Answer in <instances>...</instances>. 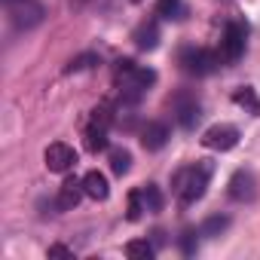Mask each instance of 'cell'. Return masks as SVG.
I'll return each mask as SVG.
<instances>
[{
    "label": "cell",
    "instance_id": "obj_8",
    "mask_svg": "<svg viewBox=\"0 0 260 260\" xmlns=\"http://www.w3.org/2000/svg\"><path fill=\"white\" fill-rule=\"evenodd\" d=\"M226 187H230V199H236V202H254L257 199V178L248 169L233 172V178H230Z\"/></svg>",
    "mask_w": 260,
    "mask_h": 260
},
{
    "label": "cell",
    "instance_id": "obj_20",
    "mask_svg": "<svg viewBox=\"0 0 260 260\" xmlns=\"http://www.w3.org/2000/svg\"><path fill=\"white\" fill-rule=\"evenodd\" d=\"M147 208H144V199H141V190H132L128 193V208H125V217L128 220H141V214H144Z\"/></svg>",
    "mask_w": 260,
    "mask_h": 260
},
{
    "label": "cell",
    "instance_id": "obj_22",
    "mask_svg": "<svg viewBox=\"0 0 260 260\" xmlns=\"http://www.w3.org/2000/svg\"><path fill=\"white\" fill-rule=\"evenodd\" d=\"M92 64H98V55H92V52H86V55H77V58H71V64H68V74L89 71Z\"/></svg>",
    "mask_w": 260,
    "mask_h": 260
},
{
    "label": "cell",
    "instance_id": "obj_1",
    "mask_svg": "<svg viewBox=\"0 0 260 260\" xmlns=\"http://www.w3.org/2000/svg\"><path fill=\"white\" fill-rule=\"evenodd\" d=\"M211 172H214L211 159H199V162H193V166L178 169V172L172 175V190H175L178 202H181V205L199 202V199L205 196V187H208V181H211Z\"/></svg>",
    "mask_w": 260,
    "mask_h": 260
},
{
    "label": "cell",
    "instance_id": "obj_16",
    "mask_svg": "<svg viewBox=\"0 0 260 260\" xmlns=\"http://www.w3.org/2000/svg\"><path fill=\"white\" fill-rule=\"evenodd\" d=\"M153 254H156V248L147 239H132L125 245V257H132V260H150Z\"/></svg>",
    "mask_w": 260,
    "mask_h": 260
},
{
    "label": "cell",
    "instance_id": "obj_2",
    "mask_svg": "<svg viewBox=\"0 0 260 260\" xmlns=\"http://www.w3.org/2000/svg\"><path fill=\"white\" fill-rule=\"evenodd\" d=\"M116 80H119L122 101L135 104V101H141V95L156 83V71L141 68V64H135L132 58H122V61H116Z\"/></svg>",
    "mask_w": 260,
    "mask_h": 260
},
{
    "label": "cell",
    "instance_id": "obj_11",
    "mask_svg": "<svg viewBox=\"0 0 260 260\" xmlns=\"http://www.w3.org/2000/svg\"><path fill=\"white\" fill-rule=\"evenodd\" d=\"M166 141H169V125L166 122L153 119V122H147L141 128V144H144V150H162Z\"/></svg>",
    "mask_w": 260,
    "mask_h": 260
},
{
    "label": "cell",
    "instance_id": "obj_19",
    "mask_svg": "<svg viewBox=\"0 0 260 260\" xmlns=\"http://www.w3.org/2000/svg\"><path fill=\"white\" fill-rule=\"evenodd\" d=\"M141 199H144V208H147V211H162V193H159L156 184L141 187Z\"/></svg>",
    "mask_w": 260,
    "mask_h": 260
},
{
    "label": "cell",
    "instance_id": "obj_17",
    "mask_svg": "<svg viewBox=\"0 0 260 260\" xmlns=\"http://www.w3.org/2000/svg\"><path fill=\"white\" fill-rule=\"evenodd\" d=\"M110 169H113V175H125L128 169H132V153H128L125 147H116V150H110Z\"/></svg>",
    "mask_w": 260,
    "mask_h": 260
},
{
    "label": "cell",
    "instance_id": "obj_24",
    "mask_svg": "<svg viewBox=\"0 0 260 260\" xmlns=\"http://www.w3.org/2000/svg\"><path fill=\"white\" fill-rule=\"evenodd\" d=\"M46 254H49V257H74V251H71L68 245H49Z\"/></svg>",
    "mask_w": 260,
    "mask_h": 260
},
{
    "label": "cell",
    "instance_id": "obj_7",
    "mask_svg": "<svg viewBox=\"0 0 260 260\" xmlns=\"http://www.w3.org/2000/svg\"><path fill=\"white\" fill-rule=\"evenodd\" d=\"M202 144H205L208 150H220V153H223V150H233V147L239 144V128L230 125V122H217V125L205 128Z\"/></svg>",
    "mask_w": 260,
    "mask_h": 260
},
{
    "label": "cell",
    "instance_id": "obj_5",
    "mask_svg": "<svg viewBox=\"0 0 260 260\" xmlns=\"http://www.w3.org/2000/svg\"><path fill=\"white\" fill-rule=\"evenodd\" d=\"M220 64V55L211 49H184L181 52V68L193 77H205Z\"/></svg>",
    "mask_w": 260,
    "mask_h": 260
},
{
    "label": "cell",
    "instance_id": "obj_4",
    "mask_svg": "<svg viewBox=\"0 0 260 260\" xmlns=\"http://www.w3.org/2000/svg\"><path fill=\"white\" fill-rule=\"evenodd\" d=\"M110 119H113V113H110L107 104L92 110V119H89V128H86V147L92 153L107 150V125H110Z\"/></svg>",
    "mask_w": 260,
    "mask_h": 260
},
{
    "label": "cell",
    "instance_id": "obj_21",
    "mask_svg": "<svg viewBox=\"0 0 260 260\" xmlns=\"http://www.w3.org/2000/svg\"><path fill=\"white\" fill-rule=\"evenodd\" d=\"M181 13H184L181 0H159L156 4V16H162V19H181Z\"/></svg>",
    "mask_w": 260,
    "mask_h": 260
},
{
    "label": "cell",
    "instance_id": "obj_6",
    "mask_svg": "<svg viewBox=\"0 0 260 260\" xmlns=\"http://www.w3.org/2000/svg\"><path fill=\"white\" fill-rule=\"evenodd\" d=\"M245 37H248V28L242 22H230L226 31H223V40H220V58L226 64L239 61L242 52H245Z\"/></svg>",
    "mask_w": 260,
    "mask_h": 260
},
{
    "label": "cell",
    "instance_id": "obj_12",
    "mask_svg": "<svg viewBox=\"0 0 260 260\" xmlns=\"http://www.w3.org/2000/svg\"><path fill=\"white\" fill-rule=\"evenodd\" d=\"M175 113H178V122H181L184 128H193V125L199 122V116H202L199 104H196L193 98H187V95L175 98Z\"/></svg>",
    "mask_w": 260,
    "mask_h": 260
},
{
    "label": "cell",
    "instance_id": "obj_14",
    "mask_svg": "<svg viewBox=\"0 0 260 260\" xmlns=\"http://www.w3.org/2000/svg\"><path fill=\"white\" fill-rule=\"evenodd\" d=\"M83 187H86V196H92V199H98V202H104V199L110 196L107 178H104L101 172H86V175H83Z\"/></svg>",
    "mask_w": 260,
    "mask_h": 260
},
{
    "label": "cell",
    "instance_id": "obj_3",
    "mask_svg": "<svg viewBox=\"0 0 260 260\" xmlns=\"http://www.w3.org/2000/svg\"><path fill=\"white\" fill-rule=\"evenodd\" d=\"M4 4H7V16H10V22H13L19 31H31V28H37V25L43 22V16H46V10H43L40 0H4Z\"/></svg>",
    "mask_w": 260,
    "mask_h": 260
},
{
    "label": "cell",
    "instance_id": "obj_9",
    "mask_svg": "<svg viewBox=\"0 0 260 260\" xmlns=\"http://www.w3.org/2000/svg\"><path fill=\"white\" fill-rule=\"evenodd\" d=\"M43 159H46V169H49V172H68V169L77 166V153H74V147L64 144V141L49 144L46 153H43Z\"/></svg>",
    "mask_w": 260,
    "mask_h": 260
},
{
    "label": "cell",
    "instance_id": "obj_18",
    "mask_svg": "<svg viewBox=\"0 0 260 260\" xmlns=\"http://www.w3.org/2000/svg\"><path fill=\"white\" fill-rule=\"evenodd\" d=\"M226 226H230V217H226V214H211V217L202 223V230H199V233H202V236H208V239H214V236H220Z\"/></svg>",
    "mask_w": 260,
    "mask_h": 260
},
{
    "label": "cell",
    "instance_id": "obj_13",
    "mask_svg": "<svg viewBox=\"0 0 260 260\" xmlns=\"http://www.w3.org/2000/svg\"><path fill=\"white\" fill-rule=\"evenodd\" d=\"M132 40H135V46L138 49H156L159 46V25L150 19V22H141L138 28H135V34H132Z\"/></svg>",
    "mask_w": 260,
    "mask_h": 260
},
{
    "label": "cell",
    "instance_id": "obj_15",
    "mask_svg": "<svg viewBox=\"0 0 260 260\" xmlns=\"http://www.w3.org/2000/svg\"><path fill=\"white\" fill-rule=\"evenodd\" d=\"M233 101H236L239 107H245L248 113L260 116V98H257V92H254L251 86H242V89H236V92H233Z\"/></svg>",
    "mask_w": 260,
    "mask_h": 260
},
{
    "label": "cell",
    "instance_id": "obj_25",
    "mask_svg": "<svg viewBox=\"0 0 260 260\" xmlns=\"http://www.w3.org/2000/svg\"><path fill=\"white\" fill-rule=\"evenodd\" d=\"M132 4H141V0H132Z\"/></svg>",
    "mask_w": 260,
    "mask_h": 260
},
{
    "label": "cell",
    "instance_id": "obj_23",
    "mask_svg": "<svg viewBox=\"0 0 260 260\" xmlns=\"http://www.w3.org/2000/svg\"><path fill=\"white\" fill-rule=\"evenodd\" d=\"M181 251L184 254H193L196 251V230H184L181 233Z\"/></svg>",
    "mask_w": 260,
    "mask_h": 260
},
{
    "label": "cell",
    "instance_id": "obj_10",
    "mask_svg": "<svg viewBox=\"0 0 260 260\" xmlns=\"http://www.w3.org/2000/svg\"><path fill=\"white\" fill-rule=\"evenodd\" d=\"M83 196H86L83 181H77V178H64V184L58 187V199H55V205H58L61 211H74V208L80 205Z\"/></svg>",
    "mask_w": 260,
    "mask_h": 260
}]
</instances>
